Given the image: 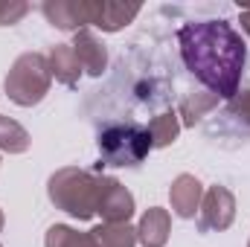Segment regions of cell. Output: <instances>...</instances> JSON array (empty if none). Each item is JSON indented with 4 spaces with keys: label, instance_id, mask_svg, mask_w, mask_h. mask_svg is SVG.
<instances>
[{
    "label": "cell",
    "instance_id": "cell-1",
    "mask_svg": "<svg viewBox=\"0 0 250 247\" xmlns=\"http://www.w3.org/2000/svg\"><path fill=\"white\" fill-rule=\"evenodd\" d=\"M187 67L221 96H233L245 70V44L224 21H201L181 29Z\"/></svg>",
    "mask_w": 250,
    "mask_h": 247
},
{
    "label": "cell",
    "instance_id": "cell-2",
    "mask_svg": "<svg viewBox=\"0 0 250 247\" xmlns=\"http://www.w3.org/2000/svg\"><path fill=\"white\" fill-rule=\"evenodd\" d=\"M151 151L148 128L134 123H114L99 131V154L108 166H137Z\"/></svg>",
    "mask_w": 250,
    "mask_h": 247
}]
</instances>
